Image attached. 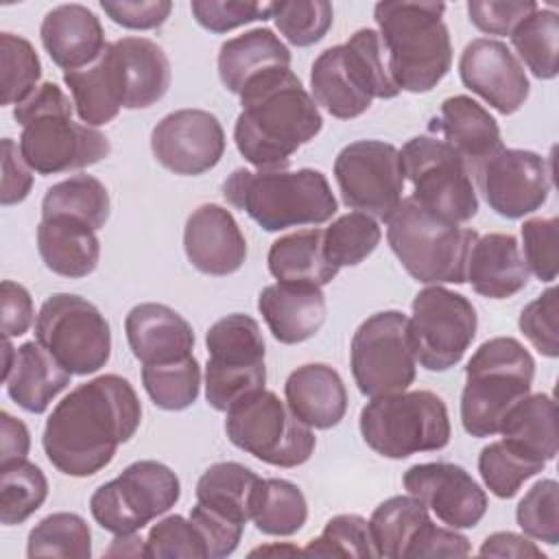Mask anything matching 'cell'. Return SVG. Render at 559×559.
Here are the masks:
<instances>
[{
	"mask_svg": "<svg viewBox=\"0 0 559 559\" xmlns=\"http://www.w3.org/2000/svg\"><path fill=\"white\" fill-rule=\"evenodd\" d=\"M284 397L293 415L317 430L334 428L347 411V389L343 378L325 362L297 367L286 378Z\"/></svg>",
	"mask_w": 559,
	"mask_h": 559,
	"instance_id": "obj_28",
	"label": "cell"
},
{
	"mask_svg": "<svg viewBox=\"0 0 559 559\" xmlns=\"http://www.w3.org/2000/svg\"><path fill=\"white\" fill-rule=\"evenodd\" d=\"M107 557H146V539L138 533L116 535L111 546L105 550Z\"/></svg>",
	"mask_w": 559,
	"mask_h": 559,
	"instance_id": "obj_62",
	"label": "cell"
},
{
	"mask_svg": "<svg viewBox=\"0 0 559 559\" xmlns=\"http://www.w3.org/2000/svg\"><path fill=\"white\" fill-rule=\"evenodd\" d=\"M402 483L450 528H474L487 513L485 489L456 463H417L404 472Z\"/></svg>",
	"mask_w": 559,
	"mask_h": 559,
	"instance_id": "obj_20",
	"label": "cell"
},
{
	"mask_svg": "<svg viewBox=\"0 0 559 559\" xmlns=\"http://www.w3.org/2000/svg\"><path fill=\"white\" fill-rule=\"evenodd\" d=\"M528 266L513 234H485L472 247L467 260V282L489 299H507L526 288Z\"/></svg>",
	"mask_w": 559,
	"mask_h": 559,
	"instance_id": "obj_29",
	"label": "cell"
},
{
	"mask_svg": "<svg viewBox=\"0 0 559 559\" xmlns=\"http://www.w3.org/2000/svg\"><path fill=\"white\" fill-rule=\"evenodd\" d=\"M269 271L284 284H310L323 288L338 269L328 260L323 249V229H301L280 236L266 255Z\"/></svg>",
	"mask_w": 559,
	"mask_h": 559,
	"instance_id": "obj_33",
	"label": "cell"
},
{
	"mask_svg": "<svg viewBox=\"0 0 559 559\" xmlns=\"http://www.w3.org/2000/svg\"><path fill=\"white\" fill-rule=\"evenodd\" d=\"M142 384L151 402L162 411H183L192 406L201 391V365L192 356L166 362L144 365Z\"/></svg>",
	"mask_w": 559,
	"mask_h": 559,
	"instance_id": "obj_43",
	"label": "cell"
},
{
	"mask_svg": "<svg viewBox=\"0 0 559 559\" xmlns=\"http://www.w3.org/2000/svg\"><path fill=\"white\" fill-rule=\"evenodd\" d=\"M179 496L177 474L159 461L144 459L127 465L114 480L103 483L90 498V511L100 528L129 535L170 511Z\"/></svg>",
	"mask_w": 559,
	"mask_h": 559,
	"instance_id": "obj_14",
	"label": "cell"
},
{
	"mask_svg": "<svg viewBox=\"0 0 559 559\" xmlns=\"http://www.w3.org/2000/svg\"><path fill=\"white\" fill-rule=\"evenodd\" d=\"M445 4L430 0H384L373 7L378 33L400 92L424 94L452 68Z\"/></svg>",
	"mask_w": 559,
	"mask_h": 559,
	"instance_id": "obj_4",
	"label": "cell"
},
{
	"mask_svg": "<svg viewBox=\"0 0 559 559\" xmlns=\"http://www.w3.org/2000/svg\"><path fill=\"white\" fill-rule=\"evenodd\" d=\"M33 188V170L24 162L20 144L11 138L2 140V188H0V203L2 205H17L22 203Z\"/></svg>",
	"mask_w": 559,
	"mask_h": 559,
	"instance_id": "obj_57",
	"label": "cell"
},
{
	"mask_svg": "<svg viewBox=\"0 0 559 559\" xmlns=\"http://www.w3.org/2000/svg\"><path fill=\"white\" fill-rule=\"evenodd\" d=\"M511 44L531 74L550 81L559 72V15L552 9L537 7L509 35Z\"/></svg>",
	"mask_w": 559,
	"mask_h": 559,
	"instance_id": "obj_40",
	"label": "cell"
},
{
	"mask_svg": "<svg viewBox=\"0 0 559 559\" xmlns=\"http://www.w3.org/2000/svg\"><path fill=\"white\" fill-rule=\"evenodd\" d=\"M114 46L127 76L124 109H146L162 100L173 79L170 61L162 46L146 37H122Z\"/></svg>",
	"mask_w": 559,
	"mask_h": 559,
	"instance_id": "obj_34",
	"label": "cell"
},
{
	"mask_svg": "<svg viewBox=\"0 0 559 559\" xmlns=\"http://www.w3.org/2000/svg\"><path fill=\"white\" fill-rule=\"evenodd\" d=\"M500 435L524 454L548 463L557 456V404L548 393H528L504 417Z\"/></svg>",
	"mask_w": 559,
	"mask_h": 559,
	"instance_id": "obj_35",
	"label": "cell"
},
{
	"mask_svg": "<svg viewBox=\"0 0 559 559\" xmlns=\"http://www.w3.org/2000/svg\"><path fill=\"white\" fill-rule=\"evenodd\" d=\"M334 179L343 203L376 221H389L404 199L400 151L382 140H356L343 146L334 159Z\"/></svg>",
	"mask_w": 559,
	"mask_h": 559,
	"instance_id": "obj_17",
	"label": "cell"
},
{
	"mask_svg": "<svg viewBox=\"0 0 559 559\" xmlns=\"http://www.w3.org/2000/svg\"><path fill=\"white\" fill-rule=\"evenodd\" d=\"M48 498L44 472L28 459L0 463V522L4 526L22 524Z\"/></svg>",
	"mask_w": 559,
	"mask_h": 559,
	"instance_id": "obj_41",
	"label": "cell"
},
{
	"mask_svg": "<svg viewBox=\"0 0 559 559\" xmlns=\"http://www.w3.org/2000/svg\"><path fill=\"white\" fill-rule=\"evenodd\" d=\"M469 550V539L456 528H443L428 520L411 544L406 557H465Z\"/></svg>",
	"mask_w": 559,
	"mask_h": 559,
	"instance_id": "obj_59",
	"label": "cell"
},
{
	"mask_svg": "<svg viewBox=\"0 0 559 559\" xmlns=\"http://www.w3.org/2000/svg\"><path fill=\"white\" fill-rule=\"evenodd\" d=\"M190 11L194 20L210 33H227L238 26L269 20L271 2L251 0H192Z\"/></svg>",
	"mask_w": 559,
	"mask_h": 559,
	"instance_id": "obj_53",
	"label": "cell"
},
{
	"mask_svg": "<svg viewBox=\"0 0 559 559\" xmlns=\"http://www.w3.org/2000/svg\"><path fill=\"white\" fill-rule=\"evenodd\" d=\"M109 207L111 201L103 181L92 175H72L46 190L41 218L70 216L98 231L109 218Z\"/></svg>",
	"mask_w": 559,
	"mask_h": 559,
	"instance_id": "obj_39",
	"label": "cell"
},
{
	"mask_svg": "<svg viewBox=\"0 0 559 559\" xmlns=\"http://www.w3.org/2000/svg\"><path fill=\"white\" fill-rule=\"evenodd\" d=\"M225 432L236 448L273 467L304 465L317 445L312 428L266 389L247 395L227 411Z\"/></svg>",
	"mask_w": 559,
	"mask_h": 559,
	"instance_id": "obj_11",
	"label": "cell"
},
{
	"mask_svg": "<svg viewBox=\"0 0 559 559\" xmlns=\"http://www.w3.org/2000/svg\"><path fill=\"white\" fill-rule=\"evenodd\" d=\"M142 421V404L131 382L118 373L96 376L74 386L50 413L41 445L61 474L85 478L107 467L120 443Z\"/></svg>",
	"mask_w": 559,
	"mask_h": 559,
	"instance_id": "obj_1",
	"label": "cell"
},
{
	"mask_svg": "<svg viewBox=\"0 0 559 559\" xmlns=\"http://www.w3.org/2000/svg\"><path fill=\"white\" fill-rule=\"evenodd\" d=\"M520 332L546 358L559 356V304L557 288H546L539 297L526 304L518 319Z\"/></svg>",
	"mask_w": 559,
	"mask_h": 559,
	"instance_id": "obj_52",
	"label": "cell"
},
{
	"mask_svg": "<svg viewBox=\"0 0 559 559\" xmlns=\"http://www.w3.org/2000/svg\"><path fill=\"white\" fill-rule=\"evenodd\" d=\"M66 371L37 341H26L15 349L11 369L2 376L7 395L26 413L41 415L52 400L70 384Z\"/></svg>",
	"mask_w": 559,
	"mask_h": 559,
	"instance_id": "obj_31",
	"label": "cell"
},
{
	"mask_svg": "<svg viewBox=\"0 0 559 559\" xmlns=\"http://www.w3.org/2000/svg\"><path fill=\"white\" fill-rule=\"evenodd\" d=\"M216 63L225 90L240 94L251 79L275 68H290V50L271 28H251L227 39Z\"/></svg>",
	"mask_w": 559,
	"mask_h": 559,
	"instance_id": "obj_32",
	"label": "cell"
},
{
	"mask_svg": "<svg viewBox=\"0 0 559 559\" xmlns=\"http://www.w3.org/2000/svg\"><path fill=\"white\" fill-rule=\"evenodd\" d=\"M539 4L533 0H469V22L487 35H511Z\"/></svg>",
	"mask_w": 559,
	"mask_h": 559,
	"instance_id": "obj_54",
	"label": "cell"
},
{
	"mask_svg": "<svg viewBox=\"0 0 559 559\" xmlns=\"http://www.w3.org/2000/svg\"><path fill=\"white\" fill-rule=\"evenodd\" d=\"M362 441L384 459L437 452L450 443L445 402L432 391H400L371 397L360 411Z\"/></svg>",
	"mask_w": 559,
	"mask_h": 559,
	"instance_id": "obj_9",
	"label": "cell"
},
{
	"mask_svg": "<svg viewBox=\"0 0 559 559\" xmlns=\"http://www.w3.org/2000/svg\"><path fill=\"white\" fill-rule=\"evenodd\" d=\"M480 557H515V559H546L542 548L526 535L511 531L491 533L478 548Z\"/></svg>",
	"mask_w": 559,
	"mask_h": 559,
	"instance_id": "obj_60",
	"label": "cell"
},
{
	"mask_svg": "<svg viewBox=\"0 0 559 559\" xmlns=\"http://www.w3.org/2000/svg\"><path fill=\"white\" fill-rule=\"evenodd\" d=\"M258 552H304V550H299V548H295V546H286V548H282V546H273V548H269V546H264V548H255V550H251V555H258Z\"/></svg>",
	"mask_w": 559,
	"mask_h": 559,
	"instance_id": "obj_63",
	"label": "cell"
},
{
	"mask_svg": "<svg viewBox=\"0 0 559 559\" xmlns=\"http://www.w3.org/2000/svg\"><path fill=\"white\" fill-rule=\"evenodd\" d=\"M74 103L52 83H41L26 100L13 107L22 127L20 151L37 175H59L98 164L111 153L105 133L72 120Z\"/></svg>",
	"mask_w": 559,
	"mask_h": 559,
	"instance_id": "obj_3",
	"label": "cell"
},
{
	"mask_svg": "<svg viewBox=\"0 0 559 559\" xmlns=\"http://www.w3.org/2000/svg\"><path fill=\"white\" fill-rule=\"evenodd\" d=\"M205 400L214 411L227 413L247 395L266 384L264 336L249 314L231 312L205 332Z\"/></svg>",
	"mask_w": 559,
	"mask_h": 559,
	"instance_id": "obj_10",
	"label": "cell"
},
{
	"mask_svg": "<svg viewBox=\"0 0 559 559\" xmlns=\"http://www.w3.org/2000/svg\"><path fill=\"white\" fill-rule=\"evenodd\" d=\"M63 83L70 87L79 120L87 127L111 122L127 105L124 66L114 41L87 68L63 72Z\"/></svg>",
	"mask_w": 559,
	"mask_h": 559,
	"instance_id": "obj_25",
	"label": "cell"
},
{
	"mask_svg": "<svg viewBox=\"0 0 559 559\" xmlns=\"http://www.w3.org/2000/svg\"><path fill=\"white\" fill-rule=\"evenodd\" d=\"M522 258L539 282H555L559 271V218H528L522 225Z\"/></svg>",
	"mask_w": 559,
	"mask_h": 559,
	"instance_id": "obj_51",
	"label": "cell"
},
{
	"mask_svg": "<svg viewBox=\"0 0 559 559\" xmlns=\"http://www.w3.org/2000/svg\"><path fill=\"white\" fill-rule=\"evenodd\" d=\"M382 229L376 218L362 212H347L323 229V249L328 260L341 271L367 260L380 245Z\"/></svg>",
	"mask_w": 559,
	"mask_h": 559,
	"instance_id": "obj_44",
	"label": "cell"
},
{
	"mask_svg": "<svg viewBox=\"0 0 559 559\" xmlns=\"http://www.w3.org/2000/svg\"><path fill=\"white\" fill-rule=\"evenodd\" d=\"M183 251L199 273L225 277L245 264L247 240L229 210L203 203L186 221Z\"/></svg>",
	"mask_w": 559,
	"mask_h": 559,
	"instance_id": "obj_22",
	"label": "cell"
},
{
	"mask_svg": "<svg viewBox=\"0 0 559 559\" xmlns=\"http://www.w3.org/2000/svg\"><path fill=\"white\" fill-rule=\"evenodd\" d=\"M386 240L406 273L419 284H465L478 234L441 221L413 197H404L386 221Z\"/></svg>",
	"mask_w": 559,
	"mask_h": 559,
	"instance_id": "obj_8",
	"label": "cell"
},
{
	"mask_svg": "<svg viewBox=\"0 0 559 559\" xmlns=\"http://www.w3.org/2000/svg\"><path fill=\"white\" fill-rule=\"evenodd\" d=\"M190 520L194 522V526L203 535L210 559H225V557H229L238 548V544L242 539L245 524H238V522H234V520H229V518H225V515L203 507L201 502H197L190 509Z\"/></svg>",
	"mask_w": 559,
	"mask_h": 559,
	"instance_id": "obj_55",
	"label": "cell"
},
{
	"mask_svg": "<svg viewBox=\"0 0 559 559\" xmlns=\"http://www.w3.org/2000/svg\"><path fill=\"white\" fill-rule=\"evenodd\" d=\"M26 555L35 557H92V531L79 513H50L39 520L26 542Z\"/></svg>",
	"mask_w": 559,
	"mask_h": 559,
	"instance_id": "obj_42",
	"label": "cell"
},
{
	"mask_svg": "<svg viewBox=\"0 0 559 559\" xmlns=\"http://www.w3.org/2000/svg\"><path fill=\"white\" fill-rule=\"evenodd\" d=\"M271 17L293 46L306 48L325 37L334 22V9L328 0H286L271 2Z\"/></svg>",
	"mask_w": 559,
	"mask_h": 559,
	"instance_id": "obj_47",
	"label": "cell"
},
{
	"mask_svg": "<svg viewBox=\"0 0 559 559\" xmlns=\"http://www.w3.org/2000/svg\"><path fill=\"white\" fill-rule=\"evenodd\" d=\"M44 50L63 72L94 63L107 48L98 15L85 4H59L50 9L39 28Z\"/></svg>",
	"mask_w": 559,
	"mask_h": 559,
	"instance_id": "obj_24",
	"label": "cell"
},
{
	"mask_svg": "<svg viewBox=\"0 0 559 559\" xmlns=\"http://www.w3.org/2000/svg\"><path fill=\"white\" fill-rule=\"evenodd\" d=\"M0 312H2V336L15 338L28 332L35 308L31 293L11 280H2L0 284Z\"/></svg>",
	"mask_w": 559,
	"mask_h": 559,
	"instance_id": "obj_58",
	"label": "cell"
},
{
	"mask_svg": "<svg viewBox=\"0 0 559 559\" xmlns=\"http://www.w3.org/2000/svg\"><path fill=\"white\" fill-rule=\"evenodd\" d=\"M349 367L358 391L367 397L406 391L417 373L408 317L400 310L367 317L352 336Z\"/></svg>",
	"mask_w": 559,
	"mask_h": 559,
	"instance_id": "obj_15",
	"label": "cell"
},
{
	"mask_svg": "<svg viewBox=\"0 0 559 559\" xmlns=\"http://www.w3.org/2000/svg\"><path fill=\"white\" fill-rule=\"evenodd\" d=\"M35 341L72 376L96 373L111 356L109 321L92 301L72 293H55L41 304Z\"/></svg>",
	"mask_w": 559,
	"mask_h": 559,
	"instance_id": "obj_13",
	"label": "cell"
},
{
	"mask_svg": "<svg viewBox=\"0 0 559 559\" xmlns=\"http://www.w3.org/2000/svg\"><path fill=\"white\" fill-rule=\"evenodd\" d=\"M310 87L314 103L338 120L362 116L373 98L400 94L376 28H358L345 44L325 48L310 68Z\"/></svg>",
	"mask_w": 559,
	"mask_h": 559,
	"instance_id": "obj_6",
	"label": "cell"
},
{
	"mask_svg": "<svg viewBox=\"0 0 559 559\" xmlns=\"http://www.w3.org/2000/svg\"><path fill=\"white\" fill-rule=\"evenodd\" d=\"M41 63L33 44L15 33H0V105H20L37 87Z\"/></svg>",
	"mask_w": 559,
	"mask_h": 559,
	"instance_id": "obj_46",
	"label": "cell"
},
{
	"mask_svg": "<svg viewBox=\"0 0 559 559\" xmlns=\"http://www.w3.org/2000/svg\"><path fill=\"white\" fill-rule=\"evenodd\" d=\"M151 151L157 164L175 175H203L221 162L225 131L205 109H177L153 127Z\"/></svg>",
	"mask_w": 559,
	"mask_h": 559,
	"instance_id": "obj_19",
	"label": "cell"
},
{
	"mask_svg": "<svg viewBox=\"0 0 559 559\" xmlns=\"http://www.w3.org/2000/svg\"><path fill=\"white\" fill-rule=\"evenodd\" d=\"M411 308L408 336L415 360L428 371H448L459 365L478 328L472 301L437 284L419 290Z\"/></svg>",
	"mask_w": 559,
	"mask_h": 559,
	"instance_id": "obj_16",
	"label": "cell"
},
{
	"mask_svg": "<svg viewBox=\"0 0 559 559\" xmlns=\"http://www.w3.org/2000/svg\"><path fill=\"white\" fill-rule=\"evenodd\" d=\"M223 197L229 205L242 210L251 221H255L264 231L321 225L328 223L338 210L328 177L314 168H236L223 181Z\"/></svg>",
	"mask_w": 559,
	"mask_h": 559,
	"instance_id": "obj_5",
	"label": "cell"
},
{
	"mask_svg": "<svg viewBox=\"0 0 559 559\" xmlns=\"http://www.w3.org/2000/svg\"><path fill=\"white\" fill-rule=\"evenodd\" d=\"M535 360L511 336L485 341L467 360L461 393V424L467 435L483 439L500 432L507 413L531 393Z\"/></svg>",
	"mask_w": 559,
	"mask_h": 559,
	"instance_id": "obj_7",
	"label": "cell"
},
{
	"mask_svg": "<svg viewBox=\"0 0 559 559\" xmlns=\"http://www.w3.org/2000/svg\"><path fill=\"white\" fill-rule=\"evenodd\" d=\"M148 559H210L207 546L190 518L166 515L151 526L146 537Z\"/></svg>",
	"mask_w": 559,
	"mask_h": 559,
	"instance_id": "obj_50",
	"label": "cell"
},
{
	"mask_svg": "<svg viewBox=\"0 0 559 559\" xmlns=\"http://www.w3.org/2000/svg\"><path fill=\"white\" fill-rule=\"evenodd\" d=\"M404 179L413 199L432 216L461 225L476 216L478 194L474 177L461 155L435 135H415L402 151Z\"/></svg>",
	"mask_w": 559,
	"mask_h": 559,
	"instance_id": "obj_12",
	"label": "cell"
},
{
	"mask_svg": "<svg viewBox=\"0 0 559 559\" xmlns=\"http://www.w3.org/2000/svg\"><path fill=\"white\" fill-rule=\"evenodd\" d=\"M260 476L236 461H221L210 465L197 480V502L203 507L238 522L247 524L251 520L253 493L258 489Z\"/></svg>",
	"mask_w": 559,
	"mask_h": 559,
	"instance_id": "obj_36",
	"label": "cell"
},
{
	"mask_svg": "<svg viewBox=\"0 0 559 559\" xmlns=\"http://www.w3.org/2000/svg\"><path fill=\"white\" fill-rule=\"evenodd\" d=\"M238 96L242 111L234 124V142L258 170H286L299 146L323 127L319 105L290 68L251 79Z\"/></svg>",
	"mask_w": 559,
	"mask_h": 559,
	"instance_id": "obj_2",
	"label": "cell"
},
{
	"mask_svg": "<svg viewBox=\"0 0 559 559\" xmlns=\"http://www.w3.org/2000/svg\"><path fill=\"white\" fill-rule=\"evenodd\" d=\"M124 334L131 354L142 365H166L192 356V325L170 306L144 301L124 317Z\"/></svg>",
	"mask_w": 559,
	"mask_h": 559,
	"instance_id": "obj_23",
	"label": "cell"
},
{
	"mask_svg": "<svg viewBox=\"0 0 559 559\" xmlns=\"http://www.w3.org/2000/svg\"><path fill=\"white\" fill-rule=\"evenodd\" d=\"M459 74L467 90L504 116L522 109L531 94L524 66L500 39H472L461 52Z\"/></svg>",
	"mask_w": 559,
	"mask_h": 559,
	"instance_id": "obj_21",
	"label": "cell"
},
{
	"mask_svg": "<svg viewBox=\"0 0 559 559\" xmlns=\"http://www.w3.org/2000/svg\"><path fill=\"white\" fill-rule=\"evenodd\" d=\"M100 9L111 22L131 31H153L162 26L170 11V0H100Z\"/></svg>",
	"mask_w": 559,
	"mask_h": 559,
	"instance_id": "obj_56",
	"label": "cell"
},
{
	"mask_svg": "<svg viewBox=\"0 0 559 559\" xmlns=\"http://www.w3.org/2000/svg\"><path fill=\"white\" fill-rule=\"evenodd\" d=\"M258 310L275 341L297 345L321 330L328 306L319 286L277 282L262 288Z\"/></svg>",
	"mask_w": 559,
	"mask_h": 559,
	"instance_id": "obj_27",
	"label": "cell"
},
{
	"mask_svg": "<svg viewBox=\"0 0 559 559\" xmlns=\"http://www.w3.org/2000/svg\"><path fill=\"white\" fill-rule=\"evenodd\" d=\"M31 448V435L22 419L11 413H0V463L26 459Z\"/></svg>",
	"mask_w": 559,
	"mask_h": 559,
	"instance_id": "obj_61",
	"label": "cell"
},
{
	"mask_svg": "<svg viewBox=\"0 0 559 559\" xmlns=\"http://www.w3.org/2000/svg\"><path fill=\"white\" fill-rule=\"evenodd\" d=\"M37 251L48 271L61 277H87L100 260L96 229L70 216H46L37 225Z\"/></svg>",
	"mask_w": 559,
	"mask_h": 559,
	"instance_id": "obj_30",
	"label": "cell"
},
{
	"mask_svg": "<svg viewBox=\"0 0 559 559\" xmlns=\"http://www.w3.org/2000/svg\"><path fill=\"white\" fill-rule=\"evenodd\" d=\"M304 555L314 557H376L369 522L356 513H341L328 520L319 537L310 539Z\"/></svg>",
	"mask_w": 559,
	"mask_h": 559,
	"instance_id": "obj_48",
	"label": "cell"
},
{
	"mask_svg": "<svg viewBox=\"0 0 559 559\" xmlns=\"http://www.w3.org/2000/svg\"><path fill=\"white\" fill-rule=\"evenodd\" d=\"M546 463L524 454L504 439L485 445L478 454V472L485 487L498 498H513L524 480L544 472Z\"/></svg>",
	"mask_w": 559,
	"mask_h": 559,
	"instance_id": "obj_45",
	"label": "cell"
},
{
	"mask_svg": "<svg viewBox=\"0 0 559 559\" xmlns=\"http://www.w3.org/2000/svg\"><path fill=\"white\" fill-rule=\"evenodd\" d=\"M474 179L489 207L511 221L539 210L552 190L546 157L524 148L502 146L474 170Z\"/></svg>",
	"mask_w": 559,
	"mask_h": 559,
	"instance_id": "obj_18",
	"label": "cell"
},
{
	"mask_svg": "<svg viewBox=\"0 0 559 559\" xmlns=\"http://www.w3.org/2000/svg\"><path fill=\"white\" fill-rule=\"evenodd\" d=\"M428 520V507L411 493L391 496L384 502H380L369 518L376 557L404 559L417 533L424 528Z\"/></svg>",
	"mask_w": 559,
	"mask_h": 559,
	"instance_id": "obj_37",
	"label": "cell"
},
{
	"mask_svg": "<svg viewBox=\"0 0 559 559\" xmlns=\"http://www.w3.org/2000/svg\"><path fill=\"white\" fill-rule=\"evenodd\" d=\"M515 520L522 533L548 546L559 544V485L555 478L537 480L520 500Z\"/></svg>",
	"mask_w": 559,
	"mask_h": 559,
	"instance_id": "obj_49",
	"label": "cell"
},
{
	"mask_svg": "<svg viewBox=\"0 0 559 559\" xmlns=\"http://www.w3.org/2000/svg\"><path fill=\"white\" fill-rule=\"evenodd\" d=\"M428 129L439 133L441 140L461 155L472 177L485 159L502 148L496 118L478 100L465 94L445 98L441 103L439 118H432Z\"/></svg>",
	"mask_w": 559,
	"mask_h": 559,
	"instance_id": "obj_26",
	"label": "cell"
},
{
	"mask_svg": "<svg viewBox=\"0 0 559 559\" xmlns=\"http://www.w3.org/2000/svg\"><path fill=\"white\" fill-rule=\"evenodd\" d=\"M251 520L264 535H295L308 520L306 496L295 483L286 478H260L253 493Z\"/></svg>",
	"mask_w": 559,
	"mask_h": 559,
	"instance_id": "obj_38",
	"label": "cell"
}]
</instances>
